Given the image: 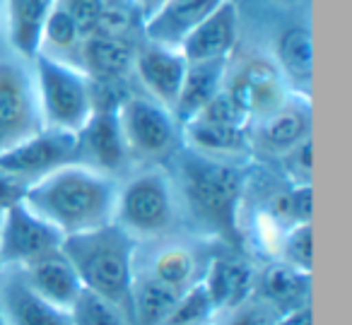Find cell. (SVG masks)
Masks as SVG:
<instances>
[{"label": "cell", "mask_w": 352, "mask_h": 325, "mask_svg": "<svg viewBox=\"0 0 352 325\" xmlns=\"http://www.w3.org/2000/svg\"><path fill=\"white\" fill-rule=\"evenodd\" d=\"M222 3L225 0H166L142 25L140 39L169 49H182L186 36Z\"/></svg>", "instance_id": "cell-18"}, {"label": "cell", "mask_w": 352, "mask_h": 325, "mask_svg": "<svg viewBox=\"0 0 352 325\" xmlns=\"http://www.w3.org/2000/svg\"><path fill=\"white\" fill-rule=\"evenodd\" d=\"M273 260L287 262L302 272H311V222L285 229Z\"/></svg>", "instance_id": "cell-30"}, {"label": "cell", "mask_w": 352, "mask_h": 325, "mask_svg": "<svg viewBox=\"0 0 352 325\" xmlns=\"http://www.w3.org/2000/svg\"><path fill=\"white\" fill-rule=\"evenodd\" d=\"M280 174H283L285 183L292 186H311V137L302 140L287 150L285 155L278 157Z\"/></svg>", "instance_id": "cell-31"}, {"label": "cell", "mask_w": 352, "mask_h": 325, "mask_svg": "<svg viewBox=\"0 0 352 325\" xmlns=\"http://www.w3.org/2000/svg\"><path fill=\"white\" fill-rule=\"evenodd\" d=\"M3 212H6V208H0V224H3Z\"/></svg>", "instance_id": "cell-38"}, {"label": "cell", "mask_w": 352, "mask_h": 325, "mask_svg": "<svg viewBox=\"0 0 352 325\" xmlns=\"http://www.w3.org/2000/svg\"><path fill=\"white\" fill-rule=\"evenodd\" d=\"M278 315L280 313L273 306L265 304L258 296H254V299L244 301V304L236 306V309L222 313L215 323L217 325H275Z\"/></svg>", "instance_id": "cell-32"}, {"label": "cell", "mask_w": 352, "mask_h": 325, "mask_svg": "<svg viewBox=\"0 0 352 325\" xmlns=\"http://www.w3.org/2000/svg\"><path fill=\"white\" fill-rule=\"evenodd\" d=\"M60 243L63 234L22 200H15L6 208L0 224V262L6 267H22L39 260L58 251Z\"/></svg>", "instance_id": "cell-10"}, {"label": "cell", "mask_w": 352, "mask_h": 325, "mask_svg": "<svg viewBox=\"0 0 352 325\" xmlns=\"http://www.w3.org/2000/svg\"><path fill=\"white\" fill-rule=\"evenodd\" d=\"M201 241L206 238H184L174 234L160 241L138 243L135 272L155 277L176 291H186L203 280V272L212 258L203 253Z\"/></svg>", "instance_id": "cell-9"}, {"label": "cell", "mask_w": 352, "mask_h": 325, "mask_svg": "<svg viewBox=\"0 0 352 325\" xmlns=\"http://www.w3.org/2000/svg\"><path fill=\"white\" fill-rule=\"evenodd\" d=\"M256 275L258 267L239 256H212L203 272V287L208 291L212 309H215V320L222 313L236 309L244 301L256 296Z\"/></svg>", "instance_id": "cell-15"}, {"label": "cell", "mask_w": 352, "mask_h": 325, "mask_svg": "<svg viewBox=\"0 0 352 325\" xmlns=\"http://www.w3.org/2000/svg\"><path fill=\"white\" fill-rule=\"evenodd\" d=\"M203 325H217V323H215V320H212V323H203Z\"/></svg>", "instance_id": "cell-39"}, {"label": "cell", "mask_w": 352, "mask_h": 325, "mask_svg": "<svg viewBox=\"0 0 352 325\" xmlns=\"http://www.w3.org/2000/svg\"><path fill=\"white\" fill-rule=\"evenodd\" d=\"M22 275V280L30 284L32 291L41 296L44 301H49L51 306L65 311L68 313L70 306L75 304V299L80 296V291L85 289L82 280L75 272L73 262L65 258V253L54 251L49 256L39 258L34 262H27V265L17 267Z\"/></svg>", "instance_id": "cell-17"}, {"label": "cell", "mask_w": 352, "mask_h": 325, "mask_svg": "<svg viewBox=\"0 0 352 325\" xmlns=\"http://www.w3.org/2000/svg\"><path fill=\"white\" fill-rule=\"evenodd\" d=\"M273 63L283 73L285 82L297 94L309 97L311 85V30L309 25H285L273 36Z\"/></svg>", "instance_id": "cell-22"}, {"label": "cell", "mask_w": 352, "mask_h": 325, "mask_svg": "<svg viewBox=\"0 0 352 325\" xmlns=\"http://www.w3.org/2000/svg\"><path fill=\"white\" fill-rule=\"evenodd\" d=\"M309 291H311V272H302L280 260H270L268 265L258 267L256 296L273 306L278 313L309 304Z\"/></svg>", "instance_id": "cell-24"}, {"label": "cell", "mask_w": 352, "mask_h": 325, "mask_svg": "<svg viewBox=\"0 0 352 325\" xmlns=\"http://www.w3.org/2000/svg\"><path fill=\"white\" fill-rule=\"evenodd\" d=\"M56 5L78 25L85 36L94 34L104 10V0H58Z\"/></svg>", "instance_id": "cell-33"}, {"label": "cell", "mask_w": 352, "mask_h": 325, "mask_svg": "<svg viewBox=\"0 0 352 325\" xmlns=\"http://www.w3.org/2000/svg\"><path fill=\"white\" fill-rule=\"evenodd\" d=\"M8 15H6V0H0V56L8 54Z\"/></svg>", "instance_id": "cell-36"}, {"label": "cell", "mask_w": 352, "mask_h": 325, "mask_svg": "<svg viewBox=\"0 0 352 325\" xmlns=\"http://www.w3.org/2000/svg\"><path fill=\"white\" fill-rule=\"evenodd\" d=\"M60 251L73 262L82 287L116 304L133 323V282L138 241L118 224L65 236Z\"/></svg>", "instance_id": "cell-3"}, {"label": "cell", "mask_w": 352, "mask_h": 325, "mask_svg": "<svg viewBox=\"0 0 352 325\" xmlns=\"http://www.w3.org/2000/svg\"><path fill=\"white\" fill-rule=\"evenodd\" d=\"M44 131L32 60L0 56V155Z\"/></svg>", "instance_id": "cell-7"}, {"label": "cell", "mask_w": 352, "mask_h": 325, "mask_svg": "<svg viewBox=\"0 0 352 325\" xmlns=\"http://www.w3.org/2000/svg\"><path fill=\"white\" fill-rule=\"evenodd\" d=\"M0 325H8V318H6V311H3V306H0Z\"/></svg>", "instance_id": "cell-37"}, {"label": "cell", "mask_w": 352, "mask_h": 325, "mask_svg": "<svg viewBox=\"0 0 352 325\" xmlns=\"http://www.w3.org/2000/svg\"><path fill=\"white\" fill-rule=\"evenodd\" d=\"M186 68L188 60L179 49L152 44L145 39H140V44L135 46L133 78L140 85V92L160 102L162 107L174 109L176 97L182 92Z\"/></svg>", "instance_id": "cell-14"}, {"label": "cell", "mask_w": 352, "mask_h": 325, "mask_svg": "<svg viewBox=\"0 0 352 325\" xmlns=\"http://www.w3.org/2000/svg\"><path fill=\"white\" fill-rule=\"evenodd\" d=\"M227 65L230 60H201V63H188L184 75L182 92L176 97L171 113L176 116L179 126L191 121L210 99H215L225 87Z\"/></svg>", "instance_id": "cell-25"}, {"label": "cell", "mask_w": 352, "mask_h": 325, "mask_svg": "<svg viewBox=\"0 0 352 325\" xmlns=\"http://www.w3.org/2000/svg\"><path fill=\"white\" fill-rule=\"evenodd\" d=\"M58 0H6L8 46L20 58L32 60L41 49V34Z\"/></svg>", "instance_id": "cell-23"}, {"label": "cell", "mask_w": 352, "mask_h": 325, "mask_svg": "<svg viewBox=\"0 0 352 325\" xmlns=\"http://www.w3.org/2000/svg\"><path fill=\"white\" fill-rule=\"evenodd\" d=\"M82 41H85V34L78 30V25L56 5L49 22H46V27H44V34H41L39 54L54 56V58H58V60L78 65Z\"/></svg>", "instance_id": "cell-27"}, {"label": "cell", "mask_w": 352, "mask_h": 325, "mask_svg": "<svg viewBox=\"0 0 352 325\" xmlns=\"http://www.w3.org/2000/svg\"><path fill=\"white\" fill-rule=\"evenodd\" d=\"M70 325H133L131 318L104 296L82 289L68 311Z\"/></svg>", "instance_id": "cell-28"}, {"label": "cell", "mask_w": 352, "mask_h": 325, "mask_svg": "<svg viewBox=\"0 0 352 325\" xmlns=\"http://www.w3.org/2000/svg\"><path fill=\"white\" fill-rule=\"evenodd\" d=\"M70 161H78V135L44 128L22 145L0 155V174L27 186Z\"/></svg>", "instance_id": "cell-11"}, {"label": "cell", "mask_w": 352, "mask_h": 325, "mask_svg": "<svg viewBox=\"0 0 352 325\" xmlns=\"http://www.w3.org/2000/svg\"><path fill=\"white\" fill-rule=\"evenodd\" d=\"M184 222L182 200L166 164L138 166L118 181L113 224L138 243L179 234Z\"/></svg>", "instance_id": "cell-4"}, {"label": "cell", "mask_w": 352, "mask_h": 325, "mask_svg": "<svg viewBox=\"0 0 352 325\" xmlns=\"http://www.w3.org/2000/svg\"><path fill=\"white\" fill-rule=\"evenodd\" d=\"M251 155L278 159L294 145L311 137V102L304 94L292 92L289 99L273 113L249 126Z\"/></svg>", "instance_id": "cell-12"}, {"label": "cell", "mask_w": 352, "mask_h": 325, "mask_svg": "<svg viewBox=\"0 0 352 325\" xmlns=\"http://www.w3.org/2000/svg\"><path fill=\"white\" fill-rule=\"evenodd\" d=\"M184 219H191L198 236L210 241H241V205L249 188L246 161L212 159L182 150L169 159Z\"/></svg>", "instance_id": "cell-1"}, {"label": "cell", "mask_w": 352, "mask_h": 325, "mask_svg": "<svg viewBox=\"0 0 352 325\" xmlns=\"http://www.w3.org/2000/svg\"><path fill=\"white\" fill-rule=\"evenodd\" d=\"M182 291L157 282L155 277L135 272L133 282V325H164Z\"/></svg>", "instance_id": "cell-26"}, {"label": "cell", "mask_w": 352, "mask_h": 325, "mask_svg": "<svg viewBox=\"0 0 352 325\" xmlns=\"http://www.w3.org/2000/svg\"><path fill=\"white\" fill-rule=\"evenodd\" d=\"M0 306L8 325H70V315L32 291L17 267L0 272Z\"/></svg>", "instance_id": "cell-20"}, {"label": "cell", "mask_w": 352, "mask_h": 325, "mask_svg": "<svg viewBox=\"0 0 352 325\" xmlns=\"http://www.w3.org/2000/svg\"><path fill=\"white\" fill-rule=\"evenodd\" d=\"M239 3L225 0L212 10L182 44V54L188 63L201 60H230L236 54L239 41Z\"/></svg>", "instance_id": "cell-16"}, {"label": "cell", "mask_w": 352, "mask_h": 325, "mask_svg": "<svg viewBox=\"0 0 352 325\" xmlns=\"http://www.w3.org/2000/svg\"><path fill=\"white\" fill-rule=\"evenodd\" d=\"M212 320H215V309H212L210 299H208L203 282H196L186 291H182L176 306L166 315L164 325H203L212 323Z\"/></svg>", "instance_id": "cell-29"}, {"label": "cell", "mask_w": 352, "mask_h": 325, "mask_svg": "<svg viewBox=\"0 0 352 325\" xmlns=\"http://www.w3.org/2000/svg\"><path fill=\"white\" fill-rule=\"evenodd\" d=\"M182 147L212 159L246 161L251 155V137L246 126H222L203 118H191L182 126Z\"/></svg>", "instance_id": "cell-21"}, {"label": "cell", "mask_w": 352, "mask_h": 325, "mask_svg": "<svg viewBox=\"0 0 352 325\" xmlns=\"http://www.w3.org/2000/svg\"><path fill=\"white\" fill-rule=\"evenodd\" d=\"M116 113L133 166L169 164L182 150V126L176 116L147 94L128 92Z\"/></svg>", "instance_id": "cell-6"}, {"label": "cell", "mask_w": 352, "mask_h": 325, "mask_svg": "<svg viewBox=\"0 0 352 325\" xmlns=\"http://www.w3.org/2000/svg\"><path fill=\"white\" fill-rule=\"evenodd\" d=\"M232 3H239V0H232Z\"/></svg>", "instance_id": "cell-40"}, {"label": "cell", "mask_w": 352, "mask_h": 325, "mask_svg": "<svg viewBox=\"0 0 352 325\" xmlns=\"http://www.w3.org/2000/svg\"><path fill=\"white\" fill-rule=\"evenodd\" d=\"M135 41L123 36L89 34L80 46L78 68L92 82H128L133 75Z\"/></svg>", "instance_id": "cell-19"}, {"label": "cell", "mask_w": 352, "mask_h": 325, "mask_svg": "<svg viewBox=\"0 0 352 325\" xmlns=\"http://www.w3.org/2000/svg\"><path fill=\"white\" fill-rule=\"evenodd\" d=\"M275 325H311V304L297 306V309L280 313Z\"/></svg>", "instance_id": "cell-34"}, {"label": "cell", "mask_w": 352, "mask_h": 325, "mask_svg": "<svg viewBox=\"0 0 352 325\" xmlns=\"http://www.w3.org/2000/svg\"><path fill=\"white\" fill-rule=\"evenodd\" d=\"M116 109L118 107H94V113L78 133V161L123 179L133 161L123 142Z\"/></svg>", "instance_id": "cell-13"}, {"label": "cell", "mask_w": 352, "mask_h": 325, "mask_svg": "<svg viewBox=\"0 0 352 325\" xmlns=\"http://www.w3.org/2000/svg\"><path fill=\"white\" fill-rule=\"evenodd\" d=\"M118 181L87 164L70 161L27 183L20 200L65 238L113 222Z\"/></svg>", "instance_id": "cell-2"}, {"label": "cell", "mask_w": 352, "mask_h": 325, "mask_svg": "<svg viewBox=\"0 0 352 325\" xmlns=\"http://www.w3.org/2000/svg\"><path fill=\"white\" fill-rule=\"evenodd\" d=\"M131 3H133V8L138 10V15H140L142 25H145V22L150 20V17L155 15L162 5H164L166 0H131Z\"/></svg>", "instance_id": "cell-35"}, {"label": "cell", "mask_w": 352, "mask_h": 325, "mask_svg": "<svg viewBox=\"0 0 352 325\" xmlns=\"http://www.w3.org/2000/svg\"><path fill=\"white\" fill-rule=\"evenodd\" d=\"M222 89L246 116L249 126L280 109L292 94L270 56H246L236 60L232 56Z\"/></svg>", "instance_id": "cell-8"}, {"label": "cell", "mask_w": 352, "mask_h": 325, "mask_svg": "<svg viewBox=\"0 0 352 325\" xmlns=\"http://www.w3.org/2000/svg\"><path fill=\"white\" fill-rule=\"evenodd\" d=\"M36 94H39L44 128L78 135L94 113V85L78 65L54 56L36 54L32 58Z\"/></svg>", "instance_id": "cell-5"}]
</instances>
